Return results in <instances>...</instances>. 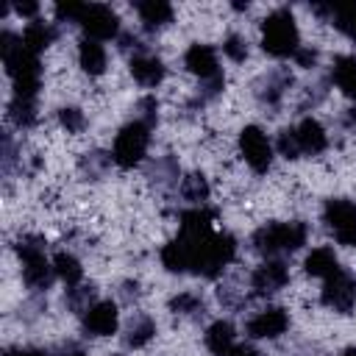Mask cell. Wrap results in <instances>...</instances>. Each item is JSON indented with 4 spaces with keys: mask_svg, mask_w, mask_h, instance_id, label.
Here are the masks:
<instances>
[{
    "mask_svg": "<svg viewBox=\"0 0 356 356\" xmlns=\"http://www.w3.org/2000/svg\"><path fill=\"white\" fill-rule=\"evenodd\" d=\"M78 25L86 31V39H111V36H117V31H120V19H117V14L108 8V6H103V3H89V6H83V14H81V19H78Z\"/></svg>",
    "mask_w": 356,
    "mask_h": 356,
    "instance_id": "9c48e42d",
    "label": "cell"
},
{
    "mask_svg": "<svg viewBox=\"0 0 356 356\" xmlns=\"http://www.w3.org/2000/svg\"><path fill=\"white\" fill-rule=\"evenodd\" d=\"M58 120H61V125L70 131V134H78L81 128H83V114H81V108H61L58 111Z\"/></svg>",
    "mask_w": 356,
    "mask_h": 356,
    "instance_id": "f546056e",
    "label": "cell"
},
{
    "mask_svg": "<svg viewBox=\"0 0 356 356\" xmlns=\"http://www.w3.org/2000/svg\"><path fill=\"white\" fill-rule=\"evenodd\" d=\"M289 281V273L284 267V261H264L261 267H256L253 273V289L259 295H270L275 289H281Z\"/></svg>",
    "mask_w": 356,
    "mask_h": 356,
    "instance_id": "5bb4252c",
    "label": "cell"
},
{
    "mask_svg": "<svg viewBox=\"0 0 356 356\" xmlns=\"http://www.w3.org/2000/svg\"><path fill=\"white\" fill-rule=\"evenodd\" d=\"M117 306L111 300H100L83 312V331L89 337H108L117 331Z\"/></svg>",
    "mask_w": 356,
    "mask_h": 356,
    "instance_id": "8fae6325",
    "label": "cell"
},
{
    "mask_svg": "<svg viewBox=\"0 0 356 356\" xmlns=\"http://www.w3.org/2000/svg\"><path fill=\"white\" fill-rule=\"evenodd\" d=\"M189 248V270L206 278H214L236 253V242L231 234H200V236H184L178 234Z\"/></svg>",
    "mask_w": 356,
    "mask_h": 356,
    "instance_id": "7a4b0ae2",
    "label": "cell"
},
{
    "mask_svg": "<svg viewBox=\"0 0 356 356\" xmlns=\"http://www.w3.org/2000/svg\"><path fill=\"white\" fill-rule=\"evenodd\" d=\"M350 120H353V122H356V106H353V108H350Z\"/></svg>",
    "mask_w": 356,
    "mask_h": 356,
    "instance_id": "f35d334b",
    "label": "cell"
},
{
    "mask_svg": "<svg viewBox=\"0 0 356 356\" xmlns=\"http://www.w3.org/2000/svg\"><path fill=\"white\" fill-rule=\"evenodd\" d=\"M184 64H186V70L192 72V75H197L200 81H222L220 78V67H217V53L209 47V44H192L189 50H186V56H184Z\"/></svg>",
    "mask_w": 356,
    "mask_h": 356,
    "instance_id": "7c38bea8",
    "label": "cell"
},
{
    "mask_svg": "<svg viewBox=\"0 0 356 356\" xmlns=\"http://www.w3.org/2000/svg\"><path fill=\"white\" fill-rule=\"evenodd\" d=\"M239 153L250 164V170H256V172H267L270 164H273V147H270L264 131L256 128V125H245L242 128V134H239Z\"/></svg>",
    "mask_w": 356,
    "mask_h": 356,
    "instance_id": "ba28073f",
    "label": "cell"
},
{
    "mask_svg": "<svg viewBox=\"0 0 356 356\" xmlns=\"http://www.w3.org/2000/svg\"><path fill=\"white\" fill-rule=\"evenodd\" d=\"M261 47L275 58L298 53V25L289 8H275L273 14H267V19L261 22Z\"/></svg>",
    "mask_w": 356,
    "mask_h": 356,
    "instance_id": "3957f363",
    "label": "cell"
},
{
    "mask_svg": "<svg viewBox=\"0 0 356 356\" xmlns=\"http://www.w3.org/2000/svg\"><path fill=\"white\" fill-rule=\"evenodd\" d=\"M17 253L22 259V278H25V284L33 286V289H44L56 270L44 261L42 242L33 239V236H25V239L17 242Z\"/></svg>",
    "mask_w": 356,
    "mask_h": 356,
    "instance_id": "8992f818",
    "label": "cell"
},
{
    "mask_svg": "<svg viewBox=\"0 0 356 356\" xmlns=\"http://www.w3.org/2000/svg\"><path fill=\"white\" fill-rule=\"evenodd\" d=\"M0 50H3V64L6 72L14 81V97L22 100H33L39 92V56L22 47V39H17L14 33L3 31L0 33Z\"/></svg>",
    "mask_w": 356,
    "mask_h": 356,
    "instance_id": "6da1fadb",
    "label": "cell"
},
{
    "mask_svg": "<svg viewBox=\"0 0 356 356\" xmlns=\"http://www.w3.org/2000/svg\"><path fill=\"white\" fill-rule=\"evenodd\" d=\"M331 22L356 42V3H331Z\"/></svg>",
    "mask_w": 356,
    "mask_h": 356,
    "instance_id": "d4e9b609",
    "label": "cell"
},
{
    "mask_svg": "<svg viewBox=\"0 0 356 356\" xmlns=\"http://www.w3.org/2000/svg\"><path fill=\"white\" fill-rule=\"evenodd\" d=\"M222 50H225V56L234 58V61H245V58H248V44H245L239 36H228L225 44H222Z\"/></svg>",
    "mask_w": 356,
    "mask_h": 356,
    "instance_id": "4dcf8cb0",
    "label": "cell"
},
{
    "mask_svg": "<svg viewBox=\"0 0 356 356\" xmlns=\"http://www.w3.org/2000/svg\"><path fill=\"white\" fill-rule=\"evenodd\" d=\"M6 356H47L44 350H33V348H25V350H6Z\"/></svg>",
    "mask_w": 356,
    "mask_h": 356,
    "instance_id": "8d00e7d4",
    "label": "cell"
},
{
    "mask_svg": "<svg viewBox=\"0 0 356 356\" xmlns=\"http://www.w3.org/2000/svg\"><path fill=\"white\" fill-rule=\"evenodd\" d=\"M14 11L19 17H33L39 11V3H14Z\"/></svg>",
    "mask_w": 356,
    "mask_h": 356,
    "instance_id": "e575fe53",
    "label": "cell"
},
{
    "mask_svg": "<svg viewBox=\"0 0 356 356\" xmlns=\"http://www.w3.org/2000/svg\"><path fill=\"white\" fill-rule=\"evenodd\" d=\"M161 261H164V267H167L170 273H184V270H189V248H186V242H184L181 236H175L172 242H167L164 250H161Z\"/></svg>",
    "mask_w": 356,
    "mask_h": 356,
    "instance_id": "603a6c76",
    "label": "cell"
},
{
    "mask_svg": "<svg viewBox=\"0 0 356 356\" xmlns=\"http://www.w3.org/2000/svg\"><path fill=\"white\" fill-rule=\"evenodd\" d=\"M286 325H289L286 312L278 309V306H270V309L259 312V314L248 323V334H250L253 339H275V337H281V334L286 331Z\"/></svg>",
    "mask_w": 356,
    "mask_h": 356,
    "instance_id": "4fadbf2b",
    "label": "cell"
},
{
    "mask_svg": "<svg viewBox=\"0 0 356 356\" xmlns=\"http://www.w3.org/2000/svg\"><path fill=\"white\" fill-rule=\"evenodd\" d=\"M78 61H81V70L86 75H103V70H106V50H103V44H97L95 39H83L81 47H78Z\"/></svg>",
    "mask_w": 356,
    "mask_h": 356,
    "instance_id": "d6986e66",
    "label": "cell"
},
{
    "mask_svg": "<svg viewBox=\"0 0 356 356\" xmlns=\"http://www.w3.org/2000/svg\"><path fill=\"white\" fill-rule=\"evenodd\" d=\"M83 6H86V3H58V6H56V17H58V19H72V22H78L81 14H83Z\"/></svg>",
    "mask_w": 356,
    "mask_h": 356,
    "instance_id": "d6a6232c",
    "label": "cell"
},
{
    "mask_svg": "<svg viewBox=\"0 0 356 356\" xmlns=\"http://www.w3.org/2000/svg\"><path fill=\"white\" fill-rule=\"evenodd\" d=\"M295 58H298V64H300V67H312V64H314V58H317V53H314V50H309V47H298Z\"/></svg>",
    "mask_w": 356,
    "mask_h": 356,
    "instance_id": "836d02e7",
    "label": "cell"
},
{
    "mask_svg": "<svg viewBox=\"0 0 356 356\" xmlns=\"http://www.w3.org/2000/svg\"><path fill=\"white\" fill-rule=\"evenodd\" d=\"M131 75L142 86H156L164 78V64L156 56H134L131 58Z\"/></svg>",
    "mask_w": 356,
    "mask_h": 356,
    "instance_id": "2e32d148",
    "label": "cell"
},
{
    "mask_svg": "<svg viewBox=\"0 0 356 356\" xmlns=\"http://www.w3.org/2000/svg\"><path fill=\"white\" fill-rule=\"evenodd\" d=\"M331 75H334V83L348 97H356V58L353 56H337Z\"/></svg>",
    "mask_w": 356,
    "mask_h": 356,
    "instance_id": "44dd1931",
    "label": "cell"
},
{
    "mask_svg": "<svg viewBox=\"0 0 356 356\" xmlns=\"http://www.w3.org/2000/svg\"><path fill=\"white\" fill-rule=\"evenodd\" d=\"M8 111H11V120H14L19 128H22V125H31V122L36 120V106H33V100L14 97L11 106H8Z\"/></svg>",
    "mask_w": 356,
    "mask_h": 356,
    "instance_id": "4316f807",
    "label": "cell"
},
{
    "mask_svg": "<svg viewBox=\"0 0 356 356\" xmlns=\"http://www.w3.org/2000/svg\"><path fill=\"white\" fill-rule=\"evenodd\" d=\"M170 309L178 314H186V312H197V309H203V303L195 298V295H178V298H172L170 300Z\"/></svg>",
    "mask_w": 356,
    "mask_h": 356,
    "instance_id": "1f68e13d",
    "label": "cell"
},
{
    "mask_svg": "<svg viewBox=\"0 0 356 356\" xmlns=\"http://www.w3.org/2000/svg\"><path fill=\"white\" fill-rule=\"evenodd\" d=\"M156 334V325H153V320H147V317H136L131 325H128V334H125V345L128 348H142L150 337Z\"/></svg>",
    "mask_w": 356,
    "mask_h": 356,
    "instance_id": "484cf974",
    "label": "cell"
},
{
    "mask_svg": "<svg viewBox=\"0 0 356 356\" xmlns=\"http://www.w3.org/2000/svg\"><path fill=\"white\" fill-rule=\"evenodd\" d=\"M231 356H259V350H256V348H250V345H234Z\"/></svg>",
    "mask_w": 356,
    "mask_h": 356,
    "instance_id": "d590c367",
    "label": "cell"
},
{
    "mask_svg": "<svg viewBox=\"0 0 356 356\" xmlns=\"http://www.w3.org/2000/svg\"><path fill=\"white\" fill-rule=\"evenodd\" d=\"M206 348L214 356H231L234 350V325L225 320H217L214 325H209L206 331Z\"/></svg>",
    "mask_w": 356,
    "mask_h": 356,
    "instance_id": "ac0fdd59",
    "label": "cell"
},
{
    "mask_svg": "<svg viewBox=\"0 0 356 356\" xmlns=\"http://www.w3.org/2000/svg\"><path fill=\"white\" fill-rule=\"evenodd\" d=\"M323 303L331 306L334 312H342V314L353 309V303H356V284H353V278L345 270H337L334 275L325 278Z\"/></svg>",
    "mask_w": 356,
    "mask_h": 356,
    "instance_id": "30bf717a",
    "label": "cell"
},
{
    "mask_svg": "<svg viewBox=\"0 0 356 356\" xmlns=\"http://www.w3.org/2000/svg\"><path fill=\"white\" fill-rule=\"evenodd\" d=\"M337 270H342V267H339V261H337V256H334L331 248H314L306 256V273L314 275V278H328Z\"/></svg>",
    "mask_w": 356,
    "mask_h": 356,
    "instance_id": "ffe728a7",
    "label": "cell"
},
{
    "mask_svg": "<svg viewBox=\"0 0 356 356\" xmlns=\"http://www.w3.org/2000/svg\"><path fill=\"white\" fill-rule=\"evenodd\" d=\"M53 270H56V275L67 284V286H78V281L83 278V267H81V261L72 256V253H56V259H53Z\"/></svg>",
    "mask_w": 356,
    "mask_h": 356,
    "instance_id": "cb8c5ba5",
    "label": "cell"
},
{
    "mask_svg": "<svg viewBox=\"0 0 356 356\" xmlns=\"http://www.w3.org/2000/svg\"><path fill=\"white\" fill-rule=\"evenodd\" d=\"M53 39H56V31H53L50 25H44V22H28V28L22 31V47L31 50V53H36V56H39Z\"/></svg>",
    "mask_w": 356,
    "mask_h": 356,
    "instance_id": "7402d4cb",
    "label": "cell"
},
{
    "mask_svg": "<svg viewBox=\"0 0 356 356\" xmlns=\"http://www.w3.org/2000/svg\"><path fill=\"white\" fill-rule=\"evenodd\" d=\"M184 197L186 200H192V203H203L206 197H209V184H206V178L203 175H189L186 181H184Z\"/></svg>",
    "mask_w": 356,
    "mask_h": 356,
    "instance_id": "83f0119b",
    "label": "cell"
},
{
    "mask_svg": "<svg viewBox=\"0 0 356 356\" xmlns=\"http://www.w3.org/2000/svg\"><path fill=\"white\" fill-rule=\"evenodd\" d=\"M75 356H81V353H75Z\"/></svg>",
    "mask_w": 356,
    "mask_h": 356,
    "instance_id": "ab89813d",
    "label": "cell"
},
{
    "mask_svg": "<svg viewBox=\"0 0 356 356\" xmlns=\"http://www.w3.org/2000/svg\"><path fill=\"white\" fill-rule=\"evenodd\" d=\"M325 222L339 245H356V206L345 197H334L325 203Z\"/></svg>",
    "mask_w": 356,
    "mask_h": 356,
    "instance_id": "52a82bcc",
    "label": "cell"
},
{
    "mask_svg": "<svg viewBox=\"0 0 356 356\" xmlns=\"http://www.w3.org/2000/svg\"><path fill=\"white\" fill-rule=\"evenodd\" d=\"M306 242V225L303 222H270L253 234V245L259 253H289L298 250Z\"/></svg>",
    "mask_w": 356,
    "mask_h": 356,
    "instance_id": "277c9868",
    "label": "cell"
},
{
    "mask_svg": "<svg viewBox=\"0 0 356 356\" xmlns=\"http://www.w3.org/2000/svg\"><path fill=\"white\" fill-rule=\"evenodd\" d=\"M278 150H281V156H286V159H298L300 156V145H298V136H295V128L289 131H281V136H278Z\"/></svg>",
    "mask_w": 356,
    "mask_h": 356,
    "instance_id": "f1b7e54d",
    "label": "cell"
},
{
    "mask_svg": "<svg viewBox=\"0 0 356 356\" xmlns=\"http://www.w3.org/2000/svg\"><path fill=\"white\" fill-rule=\"evenodd\" d=\"M342 356H356V348H348V350H342Z\"/></svg>",
    "mask_w": 356,
    "mask_h": 356,
    "instance_id": "74e56055",
    "label": "cell"
},
{
    "mask_svg": "<svg viewBox=\"0 0 356 356\" xmlns=\"http://www.w3.org/2000/svg\"><path fill=\"white\" fill-rule=\"evenodd\" d=\"M136 11H139V17H142L147 31L164 28L172 19V6L164 3V0H142V3H136Z\"/></svg>",
    "mask_w": 356,
    "mask_h": 356,
    "instance_id": "e0dca14e",
    "label": "cell"
},
{
    "mask_svg": "<svg viewBox=\"0 0 356 356\" xmlns=\"http://www.w3.org/2000/svg\"><path fill=\"white\" fill-rule=\"evenodd\" d=\"M147 142H150V122H142V120H134L128 122L125 128H120L117 139H114V150H111V159L128 170V167H136L147 150Z\"/></svg>",
    "mask_w": 356,
    "mask_h": 356,
    "instance_id": "5b68a950",
    "label": "cell"
},
{
    "mask_svg": "<svg viewBox=\"0 0 356 356\" xmlns=\"http://www.w3.org/2000/svg\"><path fill=\"white\" fill-rule=\"evenodd\" d=\"M295 136H298V145H300V153H323L325 145H328V136L323 131V125L312 117H306L298 128H295Z\"/></svg>",
    "mask_w": 356,
    "mask_h": 356,
    "instance_id": "9a60e30c",
    "label": "cell"
}]
</instances>
